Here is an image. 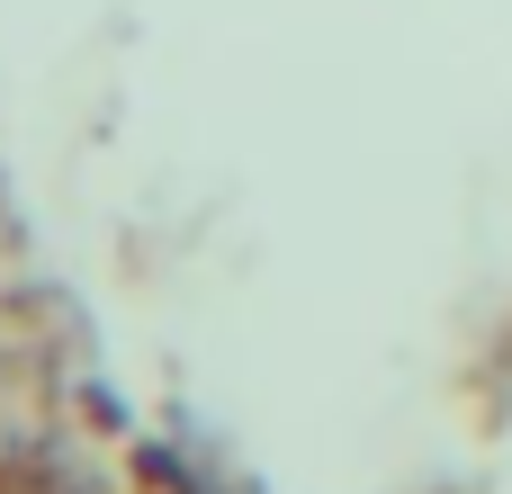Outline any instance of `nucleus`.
Segmentation results:
<instances>
[{
    "label": "nucleus",
    "instance_id": "1",
    "mask_svg": "<svg viewBox=\"0 0 512 494\" xmlns=\"http://www.w3.org/2000/svg\"><path fill=\"white\" fill-rule=\"evenodd\" d=\"M153 468H171V477H180V494H216V477H189V468H180V459H162V450H153Z\"/></svg>",
    "mask_w": 512,
    "mask_h": 494
}]
</instances>
